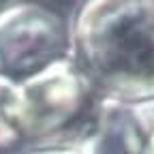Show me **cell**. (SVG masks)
I'll return each mask as SVG.
<instances>
[{"mask_svg":"<svg viewBox=\"0 0 154 154\" xmlns=\"http://www.w3.org/2000/svg\"><path fill=\"white\" fill-rule=\"evenodd\" d=\"M82 154H143V133L135 105L101 96Z\"/></svg>","mask_w":154,"mask_h":154,"instance_id":"4","label":"cell"},{"mask_svg":"<svg viewBox=\"0 0 154 154\" xmlns=\"http://www.w3.org/2000/svg\"><path fill=\"white\" fill-rule=\"evenodd\" d=\"M7 2H9V0H0V11L5 9V5H7Z\"/></svg>","mask_w":154,"mask_h":154,"instance_id":"8","label":"cell"},{"mask_svg":"<svg viewBox=\"0 0 154 154\" xmlns=\"http://www.w3.org/2000/svg\"><path fill=\"white\" fill-rule=\"evenodd\" d=\"M133 105L143 133V154H154V99Z\"/></svg>","mask_w":154,"mask_h":154,"instance_id":"6","label":"cell"},{"mask_svg":"<svg viewBox=\"0 0 154 154\" xmlns=\"http://www.w3.org/2000/svg\"><path fill=\"white\" fill-rule=\"evenodd\" d=\"M69 24L56 11L22 2L0 11V71L26 82L69 58Z\"/></svg>","mask_w":154,"mask_h":154,"instance_id":"3","label":"cell"},{"mask_svg":"<svg viewBox=\"0 0 154 154\" xmlns=\"http://www.w3.org/2000/svg\"><path fill=\"white\" fill-rule=\"evenodd\" d=\"M19 143V86L0 71V152L13 150Z\"/></svg>","mask_w":154,"mask_h":154,"instance_id":"5","label":"cell"},{"mask_svg":"<svg viewBox=\"0 0 154 154\" xmlns=\"http://www.w3.org/2000/svg\"><path fill=\"white\" fill-rule=\"evenodd\" d=\"M22 141L45 148L82 146L94 124L101 94L92 88L71 58L19 82Z\"/></svg>","mask_w":154,"mask_h":154,"instance_id":"2","label":"cell"},{"mask_svg":"<svg viewBox=\"0 0 154 154\" xmlns=\"http://www.w3.org/2000/svg\"><path fill=\"white\" fill-rule=\"evenodd\" d=\"M34 154H82V152H77L75 148H43V150H38Z\"/></svg>","mask_w":154,"mask_h":154,"instance_id":"7","label":"cell"},{"mask_svg":"<svg viewBox=\"0 0 154 154\" xmlns=\"http://www.w3.org/2000/svg\"><path fill=\"white\" fill-rule=\"evenodd\" d=\"M73 64L105 99H154V0H82L69 26Z\"/></svg>","mask_w":154,"mask_h":154,"instance_id":"1","label":"cell"}]
</instances>
